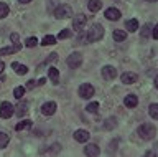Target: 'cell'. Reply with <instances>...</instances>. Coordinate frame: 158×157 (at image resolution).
<instances>
[{"label": "cell", "instance_id": "d6986e66", "mask_svg": "<svg viewBox=\"0 0 158 157\" xmlns=\"http://www.w3.org/2000/svg\"><path fill=\"white\" fill-rule=\"evenodd\" d=\"M125 28H127V32H130V33L137 32L138 30V22L135 20V18H130V20L125 22Z\"/></svg>", "mask_w": 158, "mask_h": 157}, {"label": "cell", "instance_id": "8992f818", "mask_svg": "<svg viewBox=\"0 0 158 157\" xmlns=\"http://www.w3.org/2000/svg\"><path fill=\"white\" fill-rule=\"evenodd\" d=\"M79 96L84 98V99H89V98L94 96V86L89 85V83H84V85L79 86Z\"/></svg>", "mask_w": 158, "mask_h": 157}, {"label": "cell", "instance_id": "5b68a950", "mask_svg": "<svg viewBox=\"0 0 158 157\" xmlns=\"http://www.w3.org/2000/svg\"><path fill=\"white\" fill-rule=\"evenodd\" d=\"M15 112V106H12L10 102H2L0 104V117L2 119H8V117H12V114Z\"/></svg>", "mask_w": 158, "mask_h": 157}, {"label": "cell", "instance_id": "52a82bcc", "mask_svg": "<svg viewBox=\"0 0 158 157\" xmlns=\"http://www.w3.org/2000/svg\"><path fill=\"white\" fill-rule=\"evenodd\" d=\"M86 22H87V18L86 15H82V13H79L77 17H74V20H73V28H76L77 32H81L84 25H86Z\"/></svg>", "mask_w": 158, "mask_h": 157}, {"label": "cell", "instance_id": "ba28073f", "mask_svg": "<svg viewBox=\"0 0 158 157\" xmlns=\"http://www.w3.org/2000/svg\"><path fill=\"white\" fill-rule=\"evenodd\" d=\"M41 112L44 116H53L54 112H56V102H53V101L44 102V104L41 106Z\"/></svg>", "mask_w": 158, "mask_h": 157}, {"label": "cell", "instance_id": "277c9868", "mask_svg": "<svg viewBox=\"0 0 158 157\" xmlns=\"http://www.w3.org/2000/svg\"><path fill=\"white\" fill-rule=\"evenodd\" d=\"M66 63H68L69 68L76 70V68H79V66L82 65V55H81V53H77V51H74V53H71V55L68 56Z\"/></svg>", "mask_w": 158, "mask_h": 157}, {"label": "cell", "instance_id": "f546056e", "mask_svg": "<svg viewBox=\"0 0 158 157\" xmlns=\"http://www.w3.org/2000/svg\"><path fill=\"white\" fill-rule=\"evenodd\" d=\"M25 43H27L28 48H33V46L38 45V40H36L35 37H30V38H27V41H25Z\"/></svg>", "mask_w": 158, "mask_h": 157}, {"label": "cell", "instance_id": "e575fe53", "mask_svg": "<svg viewBox=\"0 0 158 157\" xmlns=\"http://www.w3.org/2000/svg\"><path fill=\"white\" fill-rule=\"evenodd\" d=\"M36 85H38V81H36V80H31V81H30L28 85H27V88H28V89H31V88H35Z\"/></svg>", "mask_w": 158, "mask_h": 157}, {"label": "cell", "instance_id": "9c48e42d", "mask_svg": "<svg viewBox=\"0 0 158 157\" xmlns=\"http://www.w3.org/2000/svg\"><path fill=\"white\" fill-rule=\"evenodd\" d=\"M137 80H138V76L132 71H127L120 76V81L123 83V85H133V83H137Z\"/></svg>", "mask_w": 158, "mask_h": 157}, {"label": "cell", "instance_id": "cb8c5ba5", "mask_svg": "<svg viewBox=\"0 0 158 157\" xmlns=\"http://www.w3.org/2000/svg\"><path fill=\"white\" fill-rule=\"evenodd\" d=\"M148 112H150V116L153 117V119H158V102H153V104H150V107H148Z\"/></svg>", "mask_w": 158, "mask_h": 157}, {"label": "cell", "instance_id": "ab89813d", "mask_svg": "<svg viewBox=\"0 0 158 157\" xmlns=\"http://www.w3.org/2000/svg\"><path fill=\"white\" fill-rule=\"evenodd\" d=\"M155 86L158 88V75H156V78H155Z\"/></svg>", "mask_w": 158, "mask_h": 157}, {"label": "cell", "instance_id": "74e56055", "mask_svg": "<svg viewBox=\"0 0 158 157\" xmlns=\"http://www.w3.org/2000/svg\"><path fill=\"white\" fill-rule=\"evenodd\" d=\"M46 83V78H40V81H38V85H44Z\"/></svg>", "mask_w": 158, "mask_h": 157}, {"label": "cell", "instance_id": "7402d4cb", "mask_svg": "<svg viewBox=\"0 0 158 157\" xmlns=\"http://www.w3.org/2000/svg\"><path fill=\"white\" fill-rule=\"evenodd\" d=\"M112 37H114V40L115 41H123L127 38V32H123V30H115L112 33Z\"/></svg>", "mask_w": 158, "mask_h": 157}, {"label": "cell", "instance_id": "7c38bea8", "mask_svg": "<svg viewBox=\"0 0 158 157\" xmlns=\"http://www.w3.org/2000/svg\"><path fill=\"white\" fill-rule=\"evenodd\" d=\"M84 154L86 155H89V157H96V155H99L101 154V150H99V146L97 144H87L86 147H84Z\"/></svg>", "mask_w": 158, "mask_h": 157}, {"label": "cell", "instance_id": "5bb4252c", "mask_svg": "<svg viewBox=\"0 0 158 157\" xmlns=\"http://www.w3.org/2000/svg\"><path fill=\"white\" fill-rule=\"evenodd\" d=\"M74 139H76L77 142H87L89 141V132L84 131V129H77L76 132H74Z\"/></svg>", "mask_w": 158, "mask_h": 157}, {"label": "cell", "instance_id": "d6a6232c", "mask_svg": "<svg viewBox=\"0 0 158 157\" xmlns=\"http://www.w3.org/2000/svg\"><path fill=\"white\" fill-rule=\"evenodd\" d=\"M152 37L155 38V40H158V23L152 28Z\"/></svg>", "mask_w": 158, "mask_h": 157}, {"label": "cell", "instance_id": "7a4b0ae2", "mask_svg": "<svg viewBox=\"0 0 158 157\" xmlns=\"http://www.w3.org/2000/svg\"><path fill=\"white\" fill-rule=\"evenodd\" d=\"M102 37H104V28H102V25L94 23V25L89 28V32H87V40H89V41H99Z\"/></svg>", "mask_w": 158, "mask_h": 157}, {"label": "cell", "instance_id": "4316f807", "mask_svg": "<svg viewBox=\"0 0 158 157\" xmlns=\"http://www.w3.org/2000/svg\"><path fill=\"white\" fill-rule=\"evenodd\" d=\"M23 94H25V88L23 86H18V88H15V89H13V96L17 98V99H22Z\"/></svg>", "mask_w": 158, "mask_h": 157}, {"label": "cell", "instance_id": "2e32d148", "mask_svg": "<svg viewBox=\"0 0 158 157\" xmlns=\"http://www.w3.org/2000/svg\"><path fill=\"white\" fill-rule=\"evenodd\" d=\"M22 45H18V43H15V46H5V48H0V55H13V53H17Z\"/></svg>", "mask_w": 158, "mask_h": 157}, {"label": "cell", "instance_id": "44dd1931", "mask_svg": "<svg viewBox=\"0 0 158 157\" xmlns=\"http://www.w3.org/2000/svg\"><path fill=\"white\" fill-rule=\"evenodd\" d=\"M27 109H28V107H27V102H20V104L15 106V114L22 117L25 112H27Z\"/></svg>", "mask_w": 158, "mask_h": 157}, {"label": "cell", "instance_id": "d4e9b609", "mask_svg": "<svg viewBox=\"0 0 158 157\" xmlns=\"http://www.w3.org/2000/svg\"><path fill=\"white\" fill-rule=\"evenodd\" d=\"M54 43H56V37H53V35H46V37L43 38L41 45L48 46V45H54Z\"/></svg>", "mask_w": 158, "mask_h": 157}, {"label": "cell", "instance_id": "60d3db41", "mask_svg": "<svg viewBox=\"0 0 158 157\" xmlns=\"http://www.w3.org/2000/svg\"><path fill=\"white\" fill-rule=\"evenodd\" d=\"M147 2H152L153 3V2H156V0H147Z\"/></svg>", "mask_w": 158, "mask_h": 157}, {"label": "cell", "instance_id": "484cf974", "mask_svg": "<svg viewBox=\"0 0 158 157\" xmlns=\"http://www.w3.org/2000/svg\"><path fill=\"white\" fill-rule=\"evenodd\" d=\"M8 15V5L5 2H0V18H5Z\"/></svg>", "mask_w": 158, "mask_h": 157}, {"label": "cell", "instance_id": "4dcf8cb0", "mask_svg": "<svg viewBox=\"0 0 158 157\" xmlns=\"http://www.w3.org/2000/svg\"><path fill=\"white\" fill-rule=\"evenodd\" d=\"M69 37H71V32H69V30H61V32H59V35H58V38H61V40L69 38Z\"/></svg>", "mask_w": 158, "mask_h": 157}, {"label": "cell", "instance_id": "f1b7e54d", "mask_svg": "<svg viewBox=\"0 0 158 157\" xmlns=\"http://www.w3.org/2000/svg\"><path fill=\"white\" fill-rule=\"evenodd\" d=\"M7 144H8V136L5 132H0V149L7 147Z\"/></svg>", "mask_w": 158, "mask_h": 157}, {"label": "cell", "instance_id": "8d00e7d4", "mask_svg": "<svg viewBox=\"0 0 158 157\" xmlns=\"http://www.w3.org/2000/svg\"><path fill=\"white\" fill-rule=\"evenodd\" d=\"M3 70H5V63L0 61V73H3Z\"/></svg>", "mask_w": 158, "mask_h": 157}, {"label": "cell", "instance_id": "d590c367", "mask_svg": "<svg viewBox=\"0 0 158 157\" xmlns=\"http://www.w3.org/2000/svg\"><path fill=\"white\" fill-rule=\"evenodd\" d=\"M10 40L13 43H18V33H12V35H10Z\"/></svg>", "mask_w": 158, "mask_h": 157}, {"label": "cell", "instance_id": "6da1fadb", "mask_svg": "<svg viewBox=\"0 0 158 157\" xmlns=\"http://www.w3.org/2000/svg\"><path fill=\"white\" fill-rule=\"evenodd\" d=\"M155 134H156V127L150 124V122H145V124H142L138 127V136L145 141H152L155 137Z\"/></svg>", "mask_w": 158, "mask_h": 157}, {"label": "cell", "instance_id": "3957f363", "mask_svg": "<svg viewBox=\"0 0 158 157\" xmlns=\"http://www.w3.org/2000/svg\"><path fill=\"white\" fill-rule=\"evenodd\" d=\"M54 17L58 18V20H64V18H71L73 17V8L66 5V3H63V5H59L56 10H54Z\"/></svg>", "mask_w": 158, "mask_h": 157}, {"label": "cell", "instance_id": "ac0fdd59", "mask_svg": "<svg viewBox=\"0 0 158 157\" xmlns=\"http://www.w3.org/2000/svg\"><path fill=\"white\" fill-rule=\"evenodd\" d=\"M48 76H49V80L53 81V85H58V83H59V73H58L56 68L49 66V70H48Z\"/></svg>", "mask_w": 158, "mask_h": 157}, {"label": "cell", "instance_id": "83f0119b", "mask_svg": "<svg viewBox=\"0 0 158 157\" xmlns=\"http://www.w3.org/2000/svg\"><path fill=\"white\" fill-rule=\"evenodd\" d=\"M86 111H87V112H97V111H99V102H96V101H94V102H89V104L86 106Z\"/></svg>", "mask_w": 158, "mask_h": 157}, {"label": "cell", "instance_id": "8fae6325", "mask_svg": "<svg viewBox=\"0 0 158 157\" xmlns=\"http://www.w3.org/2000/svg\"><path fill=\"white\" fill-rule=\"evenodd\" d=\"M102 76L104 80H114L117 76V70L114 66H104L102 68Z\"/></svg>", "mask_w": 158, "mask_h": 157}, {"label": "cell", "instance_id": "f35d334b", "mask_svg": "<svg viewBox=\"0 0 158 157\" xmlns=\"http://www.w3.org/2000/svg\"><path fill=\"white\" fill-rule=\"evenodd\" d=\"M20 3H28V2H31V0H18Z\"/></svg>", "mask_w": 158, "mask_h": 157}, {"label": "cell", "instance_id": "836d02e7", "mask_svg": "<svg viewBox=\"0 0 158 157\" xmlns=\"http://www.w3.org/2000/svg\"><path fill=\"white\" fill-rule=\"evenodd\" d=\"M109 121H110V122H109V124H104V127H106V129H112V127L115 126V119L112 117V119H109Z\"/></svg>", "mask_w": 158, "mask_h": 157}, {"label": "cell", "instance_id": "603a6c76", "mask_svg": "<svg viewBox=\"0 0 158 157\" xmlns=\"http://www.w3.org/2000/svg\"><path fill=\"white\" fill-rule=\"evenodd\" d=\"M31 127V121H22V122H18L17 126H15V131H23V129H30Z\"/></svg>", "mask_w": 158, "mask_h": 157}, {"label": "cell", "instance_id": "e0dca14e", "mask_svg": "<svg viewBox=\"0 0 158 157\" xmlns=\"http://www.w3.org/2000/svg\"><path fill=\"white\" fill-rule=\"evenodd\" d=\"M87 8H89L92 13H96V12H99V10L102 8V2H101V0H89Z\"/></svg>", "mask_w": 158, "mask_h": 157}, {"label": "cell", "instance_id": "4fadbf2b", "mask_svg": "<svg viewBox=\"0 0 158 157\" xmlns=\"http://www.w3.org/2000/svg\"><path fill=\"white\" fill-rule=\"evenodd\" d=\"M123 104H125V107H137L138 104V98L135 94H127L125 96V99H123Z\"/></svg>", "mask_w": 158, "mask_h": 157}, {"label": "cell", "instance_id": "30bf717a", "mask_svg": "<svg viewBox=\"0 0 158 157\" xmlns=\"http://www.w3.org/2000/svg\"><path fill=\"white\" fill-rule=\"evenodd\" d=\"M106 18L107 20H112V22H115V20H118L122 15H120V12L117 10V8H114V7H110V8H106Z\"/></svg>", "mask_w": 158, "mask_h": 157}, {"label": "cell", "instance_id": "ffe728a7", "mask_svg": "<svg viewBox=\"0 0 158 157\" xmlns=\"http://www.w3.org/2000/svg\"><path fill=\"white\" fill-rule=\"evenodd\" d=\"M152 25L150 23H145V25H143V28H142V32H140V37L143 38V40H147L148 37H150V33H152Z\"/></svg>", "mask_w": 158, "mask_h": 157}, {"label": "cell", "instance_id": "9a60e30c", "mask_svg": "<svg viewBox=\"0 0 158 157\" xmlns=\"http://www.w3.org/2000/svg\"><path fill=\"white\" fill-rule=\"evenodd\" d=\"M12 68H13V71L17 73V75H20V76H23V75H27V73H28V68L25 65H22V63H17V61L12 63Z\"/></svg>", "mask_w": 158, "mask_h": 157}, {"label": "cell", "instance_id": "1f68e13d", "mask_svg": "<svg viewBox=\"0 0 158 157\" xmlns=\"http://www.w3.org/2000/svg\"><path fill=\"white\" fill-rule=\"evenodd\" d=\"M77 41H81V43H89V40H87V35H84V33H79Z\"/></svg>", "mask_w": 158, "mask_h": 157}]
</instances>
